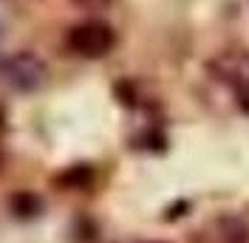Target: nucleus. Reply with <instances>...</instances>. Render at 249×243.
Here are the masks:
<instances>
[{
    "label": "nucleus",
    "instance_id": "obj_1",
    "mask_svg": "<svg viewBox=\"0 0 249 243\" xmlns=\"http://www.w3.org/2000/svg\"><path fill=\"white\" fill-rule=\"evenodd\" d=\"M0 79L15 91H34L46 82V62L37 60L31 51H20L0 60Z\"/></svg>",
    "mask_w": 249,
    "mask_h": 243
},
{
    "label": "nucleus",
    "instance_id": "obj_2",
    "mask_svg": "<svg viewBox=\"0 0 249 243\" xmlns=\"http://www.w3.org/2000/svg\"><path fill=\"white\" fill-rule=\"evenodd\" d=\"M113 29L108 23H99V20H91V23H79L68 31V48L79 54V57H102L113 48Z\"/></svg>",
    "mask_w": 249,
    "mask_h": 243
},
{
    "label": "nucleus",
    "instance_id": "obj_3",
    "mask_svg": "<svg viewBox=\"0 0 249 243\" xmlns=\"http://www.w3.org/2000/svg\"><path fill=\"white\" fill-rule=\"evenodd\" d=\"M221 243H249V224L238 215H224L218 221Z\"/></svg>",
    "mask_w": 249,
    "mask_h": 243
},
{
    "label": "nucleus",
    "instance_id": "obj_4",
    "mask_svg": "<svg viewBox=\"0 0 249 243\" xmlns=\"http://www.w3.org/2000/svg\"><path fill=\"white\" fill-rule=\"evenodd\" d=\"M88 181H91V170L88 167H74L65 175H60V184H65V187H85Z\"/></svg>",
    "mask_w": 249,
    "mask_h": 243
},
{
    "label": "nucleus",
    "instance_id": "obj_5",
    "mask_svg": "<svg viewBox=\"0 0 249 243\" xmlns=\"http://www.w3.org/2000/svg\"><path fill=\"white\" fill-rule=\"evenodd\" d=\"M12 207H15V212H20V215H34V212H40V201H37L34 195H29V192L15 195V198H12Z\"/></svg>",
    "mask_w": 249,
    "mask_h": 243
},
{
    "label": "nucleus",
    "instance_id": "obj_6",
    "mask_svg": "<svg viewBox=\"0 0 249 243\" xmlns=\"http://www.w3.org/2000/svg\"><path fill=\"white\" fill-rule=\"evenodd\" d=\"M3 34H6V26H3V20H0V43H3Z\"/></svg>",
    "mask_w": 249,
    "mask_h": 243
},
{
    "label": "nucleus",
    "instance_id": "obj_7",
    "mask_svg": "<svg viewBox=\"0 0 249 243\" xmlns=\"http://www.w3.org/2000/svg\"><path fill=\"white\" fill-rule=\"evenodd\" d=\"M0 167H3V153H0Z\"/></svg>",
    "mask_w": 249,
    "mask_h": 243
}]
</instances>
